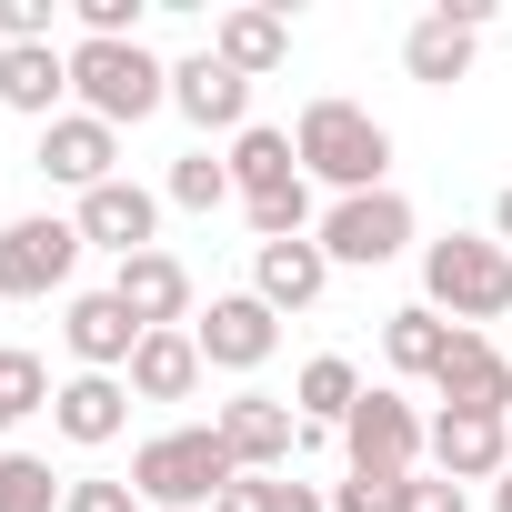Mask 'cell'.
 I'll return each mask as SVG.
<instances>
[{
  "mask_svg": "<svg viewBox=\"0 0 512 512\" xmlns=\"http://www.w3.org/2000/svg\"><path fill=\"white\" fill-rule=\"evenodd\" d=\"M432 472H452V482H502V472H512V422H502V412H442V422H432Z\"/></svg>",
  "mask_w": 512,
  "mask_h": 512,
  "instance_id": "cell-16",
  "label": "cell"
},
{
  "mask_svg": "<svg viewBox=\"0 0 512 512\" xmlns=\"http://www.w3.org/2000/svg\"><path fill=\"white\" fill-rule=\"evenodd\" d=\"M292 181H312V171H302V151H292V131L251 121V131L231 141V191H241V201H272V191H292Z\"/></svg>",
  "mask_w": 512,
  "mask_h": 512,
  "instance_id": "cell-24",
  "label": "cell"
},
{
  "mask_svg": "<svg viewBox=\"0 0 512 512\" xmlns=\"http://www.w3.org/2000/svg\"><path fill=\"white\" fill-rule=\"evenodd\" d=\"M51 362L41 352H21V342H0V422H21V412H51Z\"/></svg>",
  "mask_w": 512,
  "mask_h": 512,
  "instance_id": "cell-27",
  "label": "cell"
},
{
  "mask_svg": "<svg viewBox=\"0 0 512 512\" xmlns=\"http://www.w3.org/2000/svg\"><path fill=\"white\" fill-rule=\"evenodd\" d=\"M412 482V472H402ZM402 482H382V472H352V482H332V512H392V492Z\"/></svg>",
  "mask_w": 512,
  "mask_h": 512,
  "instance_id": "cell-32",
  "label": "cell"
},
{
  "mask_svg": "<svg viewBox=\"0 0 512 512\" xmlns=\"http://www.w3.org/2000/svg\"><path fill=\"white\" fill-rule=\"evenodd\" d=\"M231 482H241V462L221 452V432H211V422L151 432V442L131 452V492H141V512H201V502H221Z\"/></svg>",
  "mask_w": 512,
  "mask_h": 512,
  "instance_id": "cell-1",
  "label": "cell"
},
{
  "mask_svg": "<svg viewBox=\"0 0 512 512\" xmlns=\"http://www.w3.org/2000/svg\"><path fill=\"white\" fill-rule=\"evenodd\" d=\"M211 61H231L241 81H272V71L292 61V21H282V11H221Z\"/></svg>",
  "mask_w": 512,
  "mask_h": 512,
  "instance_id": "cell-21",
  "label": "cell"
},
{
  "mask_svg": "<svg viewBox=\"0 0 512 512\" xmlns=\"http://www.w3.org/2000/svg\"><path fill=\"white\" fill-rule=\"evenodd\" d=\"M31 161H41L61 191H81V201H91L101 181H121V171H111V161H121V131H111V121H91V111H61V121L41 131V151H31Z\"/></svg>",
  "mask_w": 512,
  "mask_h": 512,
  "instance_id": "cell-10",
  "label": "cell"
},
{
  "mask_svg": "<svg viewBox=\"0 0 512 512\" xmlns=\"http://www.w3.org/2000/svg\"><path fill=\"white\" fill-rule=\"evenodd\" d=\"M61 512H141V492H131V472L111 482V472H81L71 492H61Z\"/></svg>",
  "mask_w": 512,
  "mask_h": 512,
  "instance_id": "cell-29",
  "label": "cell"
},
{
  "mask_svg": "<svg viewBox=\"0 0 512 512\" xmlns=\"http://www.w3.org/2000/svg\"><path fill=\"white\" fill-rule=\"evenodd\" d=\"M81 221H61V211H31V221H11L0 231V302H51L71 272H81Z\"/></svg>",
  "mask_w": 512,
  "mask_h": 512,
  "instance_id": "cell-6",
  "label": "cell"
},
{
  "mask_svg": "<svg viewBox=\"0 0 512 512\" xmlns=\"http://www.w3.org/2000/svg\"><path fill=\"white\" fill-rule=\"evenodd\" d=\"M51 41V0H0V51H31Z\"/></svg>",
  "mask_w": 512,
  "mask_h": 512,
  "instance_id": "cell-31",
  "label": "cell"
},
{
  "mask_svg": "<svg viewBox=\"0 0 512 512\" xmlns=\"http://www.w3.org/2000/svg\"><path fill=\"white\" fill-rule=\"evenodd\" d=\"M342 452H352V472L402 482V472H422L432 432H422V412H412L402 392H362V402H352V422H342Z\"/></svg>",
  "mask_w": 512,
  "mask_h": 512,
  "instance_id": "cell-7",
  "label": "cell"
},
{
  "mask_svg": "<svg viewBox=\"0 0 512 512\" xmlns=\"http://www.w3.org/2000/svg\"><path fill=\"white\" fill-rule=\"evenodd\" d=\"M201 372H211V362H201V342H191V332H141V352H131V372H121V382H131V402H191V392H201Z\"/></svg>",
  "mask_w": 512,
  "mask_h": 512,
  "instance_id": "cell-19",
  "label": "cell"
},
{
  "mask_svg": "<svg viewBox=\"0 0 512 512\" xmlns=\"http://www.w3.org/2000/svg\"><path fill=\"white\" fill-rule=\"evenodd\" d=\"M282 512H332V492H312V482H282Z\"/></svg>",
  "mask_w": 512,
  "mask_h": 512,
  "instance_id": "cell-35",
  "label": "cell"
},
{
  "mask_svg": "<svg viewBox=\"0 0 512 512\" xmlns=\"http://www.w3.org/2000/svg\"><path fill=\"white\" fill-rule=\"evenodd\" d=\"M211 432H221V452H231L241 472H282V462L302 452V412L272 402V392H231V402L211 412Z\"/></svg>",
  "mask_w": 512,
  "mask_h": 512,
  "instance_id": "cell-9",
  "label": "cell"
},
{
  "mask_svg": "<svg viewBox=\"0 0 512 512\" xmlns=\"http://www.w3.org/2000/svg\"><path fill=\"white\" fill-rule=\"evenodd\" d=\"M51 432L81 442V452L121 442V432H131V382H121V372H71V382L51 392Z\"/></svg>",
  "mask_w": 512,
  "mask_h": 512,
  "instance_id": "cell-13",
  "label": "cell"
},
{
  "mask_svg": "<svg viewBox=\"0 0 512 512\" xmlns=\"http://www.w3.org/2000/svg\"><path fill=\"white\" fill-rule=\"evenodd\" d=\"M71 91H81L91 121L131 131V121H151V111L171 101V71H161L141 41H71Z\"/></svg>",
  "mask_w": 512,
  "mask_h": 512,
  "instance_id": "cell-4",
  "label": "cell"
},
{
  "mask_svg": "<svg viewBox=\"0 0 512 512\" xmlns=\"http://www.w3.org/2000/svg\"><path fill=\"white\" fill-rule=\"evenodd\" d=\"M492 241L512 251V181H502V201H492Z\"/></svg>",
  "mask_w": 512,
  "mask_h": 512,
  "instance_id": "cell-36",
  "label": "cell"
},
{
  "mask_svg": "<svg viewBox=\"0 0 512 512\" xmlns=\"http://www.w3.org/2000/svg\"><path fill=\"white\" fill-rule=\"evenodd\" d=\"M161 201H181V211H221V201H231V161L181 151V161H171V181H161Z\"/></svg>",
  "mask_w": 512,
  "mask_h": 512,
  "instance_id": "cell-28",
  "label": "cell"
},
{
  "mask_svg": "<svg viewBox=\"0 0 512 512\" xmlns=\"http://www.w3.org/2000/svg\"><path fill=\"white\" fill-rule=\"evenodd\" d=\"M472 41H482L472 21H452V11H422V21L402 31V71H412V81H432V91H452V81L472 71Z\"/></svg>",
  "mask_w": 512,
  "mask_h": 512,
  "instance_id": "cell-22",
  "label": "cell"
},
{
  "mask_svg": "<svg viewBox=\"0 0 512 512\" xmlns=\"http://www.w3.org/2000/svg\"><path fill=\"white\" fill-rule=\"evenodd\" d=\"M61 472L41 462V452H11V442H0V512H61Z\"/></svg>",
  "mask_w": 512,
  "mask_h": 512,
  "instance_id": "cell-26",
  "label": "cell"
},
{
  "mask_svg": "<svg viewBox=\"0 0 512 512\" xmlns=\"http://www.w3.org/2000/svg\"><path fill=\"white\" fill-rule=\"evenodd\" d=\"M71 221H81L91 251H111V262H131V251H161V241H151V231H161V191H141V181H101Z\"/></svg>",
  "mask_w": 512,
  "mask_h": 512,
  "instance_id": "cell-11",
  "label": "cell"
},
{
  "mask_svg": "<svg viewBox=\"0 0 512 512\" xmlns=\"http://www.w3.org/2000/svg\"><path fill=\"white\" fill-rule=\"evenodd\" d=\"M392 512H472V502H462V482H452V472H412V482L392 492Z\"/></svg>",
  "mask_w": 512,
  "mask_h": 512,
  "instance_id": "cell-30",
  "label": "cell"
},
{
  "mask_svg": "<svg viewBox=\"0 0 512 512\" xmlns=\"http://www.w3.org/2000/svg\"><path fill=\"white\" fill-rule=\"evenodd\" d=\"M141 0H81V41H131Z\"/></svg>",
  "mask_w": 512,
  "mask_h": 512,
  "instance_id": "cell-33",
  "label": "cell"
},
{
  "mask_svg": "<svg viewBox=\"0 0 512 512\" xmlns=\"http://www.w3.org/2000/svg\"><path fill=\"white\" fill-rule=\"evenodd\" d=\"M61 342H71V362H81V372H131V352H141V322L121 312V292H71V312H61Z\"/></svg>",
  "mask_w": 512,
  "mask_h": 512,
  "instance_id": "cell-15",
  "label": "cell"
},
{
  "mask_svg": "<svg viewBox=\"0 0 512 512\" xmlns=\"http://www.w3.org/2000/svg\"><path fill=\"white\" fill-rule=\"evenodd\" d=\"M292 151H302V171L332 181L342 201H352V191H392V181H382V171H392V131H382L362 101H312L302 131H292Z\"/></svg>",
  "mask_w": 512,
  "mask_h": 512,
  "instance_id": "cell-2",
  "label": "cell"
},
{
  "mask_svg": "<svg viewBox=\"0 0 512 512\" xmlns=\"http://www.w3.org/2000/svg\"><path fill=\"white\" fill-rule=\"evenodd\" d=\"M251 292L272 312H312L332 292V251L322 241H251Z\"/></svg>",
  "mask_w": 512,
  "mask_h": 512,
  "instance_id": "cell-17",
  "label": "cell"
},
{
  "mask_svg": "<svg viewBox=\"0 0 512 512\" xmlns=\"http://www.w3.org/2000/svg\"><path fill=\"white\" fill-rule=\"evenodd\" d=\"M352 402H362V372H352L342 352H312L302 382H292V412H302L312 432H332V422H352Z\"/></svg>",
  "mask_w": 512,
  "mask_h": 512,
  "instance_id": "cell-25",
  "label": "cell"
},
{
  "mask_svg": "<svg viewBox=\"0 0 512 512\" xmlns=\"http://www.w3.org/2000/svg\"><path fill=\"white\" fill-rule=\"evenodd\" d=\"M432 392H442V412H502L512 422V352H492L482 332H462Z\"/></svg>",
  "mask_w": 512,
  "mask_h": 512,
  "instance_id": "cell-18",
  "label": "cell"
},
{
  "mask_svg": "<svg viewBox=\"0 0 512 512\" xmlns=\"http://www.w3.org/2000/svg\"><path fill=\"white\" fill-rule=\"evenodd\" d=\"M111 292H121V312L141 332H191V272L171 262V251H131V262L111 272Z\"/></svg>",
  "mask_w": 512,
  "mask_h": 512,
  "instance_id": "cell-14",
  "label": "cell"
},
{
  "mask_svg": "<svg viewBox=\"0 0 512 512\" xmlns=\"http://www.w3.org/2000/svg\"><path fill=\"white\" fill-rule=\"evenodd\" d=\"M191 342H201L211 372H262V362L282 352V312H272L262 292H221L211 312H191Z\"/></svg>",
  "mask_w": 512,
  "mask_h": 512,
  "instance_id": "cell-8",
  "label": "cell"
},
{
  "mask_svg": "<svg viewBox=\"0 0 512 512\" xmlns=\"http://www.w3.org/2000/svg\"><path fill=\"white\" fill-rule=\"evenodd\" d=\"M452 342H462V322H442L432 302H402V312L382 322V352H392V372H412V382H442Z\"/></svg>",
  "mask_w": 512,
  "mask_h": 512,
  "instance_id": "cell-23",
  "label": "cell"
},
{
  "mask_svg": "<svg viewBox=\"0 0 512 512\" xmlns=\"http://www.w3.org/2000/svg\"><path fill=\"white\" fill-rule=\"evenodd\" d=\"M492 512H512V472H502V482H492Z\"/></svg>",
  "mask_w": 512,
  "mask_h": 512,
  "instance_id": "cell-37",
  "label": "cell"
},
{
  "mask_svg": "<svg viewBox=\"0 0 512 512\" xmlns=\"http://www.w3.org/2000/svg\"><path fill=\"white\" fill-rule=\"evenodd\" d=\"M312 241L332 251V272H382V262L412 251V201H402V191H352V201L322 211Z\"/></svg>",
  "mask_w": 512,
  "mask_h": 512,
  "instance_id": "cell-5",
  "label": "cell"
},
{
  "mask_svg": "<svg viewBox=\"0 0 512 512\" xmlns=\"http://www.w3.org/2000/svg\"><path fill=\"white\" fill-rule=\"evenodd\" d=\"M211 512H282V482H272V472H241V482H231Z\"/></svg>",
  "mask_w": 512,
  "mask_h": 512,
  "instance_id": "cell-34",
  "label": "cell"
},
{
  "mask_svg": "<svg viewBox=\"0 0 512 512\" xmlns=\"http://www.w3.org/2000/svg\"><path fill=\"white\" fill-rule=\"evenodd\" d=\"M0 101H11V111H31V121L51 131V121H61V101H71V51H51V41L0 51Z\"/></svg>",
  "mask_w": 512,
  "mask_h": 512,
  "instance_id": "cell-20",
  "label": "cell"
},
{
  "mask_svg": "<svg viewBox=\"0 0 512 512\" xmlns=\"http://www.w3.org/2000/svg\"><path fill=\"white\" fill-rule=\"evenodd\" d=\"M171 111L181 121H201V131H251V81L231 71V61H211V51H191V61H171Z\"/></svg>",
  "mask_w": 512,
  "mask_h": 512,
  "instance_id": "cell-12",
  "label": "cell"
},
{
  "mask_svg": "<svg viewBox=\"0 0 512 512\" xmlns=\"http://www.w3.org/2000/svg\"><path fill=\"white\" fill-rule=\"evenodd\" d=\"M422 302L442 312V322H502L512 312V251L502 241H482V231H442L432 251H422Z\"/></svg>",
  "mask_w": 512,
  "mask_h": 512,
  "instance_id": "cell-3",
  "label": "cell"
}]
</instances>
